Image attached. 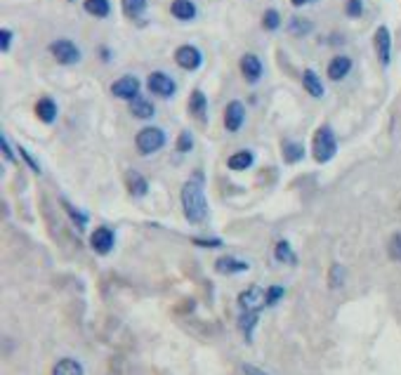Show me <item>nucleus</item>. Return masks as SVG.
<instances>
[{
    "label": "nucleus",
    "instance_id": "nucleus-23",
    "mask_svg": "<svg viewBox=\"0 0 401 375\" xmlns=\"http://www.w3.org/2000/svg\"><path fill=\"white\" fill-rule=\"evenodd\" d=\"M257 321H260V312H241V317H239V331L244 333V340L246 342H253Z\"/></svg>",
    "mask_w": 401,
    "mask_h": 375
},
{
    "label": "nucleus",
    "instance_id": "nucleus-30",
    "mask_svg": "<svg viewBox=\"0 0 401 375\" xmlns=\"http://www.w3.org/2000/svg\"><path fill=\"white\" fill-rule=\"evenodd\" d=\"M347 281V269L340 265V262H333L328 269V288L330 290H340Z\"/></svg>",
    "mask_w": 401,
    "mask_h": 375
},
{
    "label": "nucleus",
    "instance_id": "nucleus-11",
    "mask_svg": "<svg viewBox=\"0 0 401 375\" xmlns=\"http://www.w3.org/2000/svg\"><path fill=\"white\" fill-rule=\"evenodd\" d=\"M116 245V231L111 227H97L93 234H90V248L97 255H109Z\"/></svg>",
    "mask_w": 401,
    "mask_h": 375
},
{
    "label": "nucleus",
    "instance_id": "nucleus-16",
    "mask_svg": "<svg viewBox=\"0 0 401 375\" xmlns=\"http://www.w3.org/2000/svg\"><path fill=\"white\" fill-rule=\"evenodd\" d=\"M57 116H59V107L52 97H41V100L36 102V118L41 123L52 125L57 121Z\"/></svg>",
    "mask_w": 401,
    "mask_h": 375
},
{
    "label": "nucleus",
    "instance_id": "nucleus-36",
    "mask_svg": "<svg viewBox=\"0 0 401 375\" xmlns=\"http://www.w3.org/2000/svg\"><path fill=\"white\" fill-rule=\"evenodd\" d=\"M17 152H19V156H21V161H24L26 166L31 168L33 172H38V175H41V170H43V168H41V163H38V161L33 159V154L28 152V149H24V147H19Z\"/></svg>",
    "mask_w": 401,
    "mask_h": 375
},
{
    "label": "nucleus",
    "instance_id": "nucleus-18",
    "mask_svg": "<svg viewBox=\"0 0 401 375\" xmlns=\"http://www.w3.org/2000/svg\"><path fill=\"white\" fill-rule=\"evenodd\" d=\"M253 166H255V152L253 149H239V152H234L229 159H226V168L234 170V172H244Z\"/></svg>",
    "mask_w": 401,
    "mask_h": 375
},
{
    "label": "nucleus",
    "instance_id": "nucleus-40",
    "mask_svg": "<svg viewBox=\"0 0 401 375\" xmlns=\"http://www.w3.org/2000/svg\"><path fill=\"white\" fill-rule=\"evenodd\" d=\"M241 371H244V375H269V373L260 371V369H257V366H253V364H244V366H241Z\"/></svg>",
    "mask_w": 401,
    "mask_h": 375
},
{
    "label": "nucleus",
    "instance_id": "nucleus-5",
    "mask_svg": "<svg viewBox=\"0 0 401 375\" xmlns=\"http://www.w3.org/2000/svg\"><path fill=\"white\" fill-rule=\"evenodd\" d=\"M147 90L154 97L170 100V97L177 95V83H175V78L168 76L165 71H151L147 76Z\"/></svg>",
    "mask_w": 401,
    "mask_h": 375
},
{
    "label": "nucleus",
    "instance_id": "nucleus-39",
    "mask_svg": "<svg viewBox=\"0 0 401 375\" xmlns=\"http://www.w3.org/2000/svg\"><path fill=\"white\" fill-rule=\"evenodd\" d=\"M194 245L199 248H222V238H194Z\"/></svg>",
    "mask_w": 401,
    "mask_h": 375
},
{
    "label": "nucleus",
    "instance_id": "nucleus-37",
    "mask_svg": "<svg viewBox=\"0 0 401 375\" xmlns=\"http://www.w3.org/2000/svg\"><path fill=\"white\" fill-rule=\"evenodd\" d=\"M0 152H3L7 163H17V156H14L12 147H10V139H7L5 134H0Z\"/></svg>",
    "mask_w": 401,
    "mask_h": 375
},
{
    "label": "nucleus",
    "instance_id": "nucleus-42",
    "mask_svg": "<svg viewBox=\"0 0 401 375\" xmlns=\"http://www.w3.org/2000/svg\"><path fill=\"white\" fill-rule=\"evenodd\" d=\"M100 55H102L104 62H109V59H111V50L109 48H100Z\"/></svg>",
    "mask_w": 401,
    "mask_h": 375
},
{
    "label": "nucleus",
    "instance_id": "nucleus-3",
    "mask_svg": "<svg viewBox=\"0 0 401 375\" xmlns=\"http://www.w3.org/2000/svg\"><path fill=\"white\" fill-rule=\"evenodd\" d=\"M165 142H168V134H165V130H161V127H156V125L142 127V130L135 134V147H137V152L142 156L158 154L165 147Z\"/></svg>",
    "mask_w": 401,
    "mask_h": 375
},
{
    "label": "nucleus",
    "instance_id": "nucleus-1",
    "mask_svg": "<svg viewBox=\"0 0 401 375\" xmlns=\"http://www.w3.org/2000/svg\"><path fill=\"white\" fill-rule=\"evenodd\" d=\"M179 201H182V210L189 224H203L208 220V201L201 177L187 179L182 184V191H179Z\"/></svg>",
    "mask_w": 401,
    "mask_h": 375
},
{
    "label": "nucleus",
    "instance_id": "nucleus-15",
    "mask_svg": "<svg viewBox=\"0 0 401 375\" xmlns=\"http://www.w3.org/2000/svg\"><path fill=\"white\" fill-rule=\"evenodd\" d=\"M127 111L135 121H151L156 116V104L147 100V97H137V100L127 102Z\"/></svg>",
    "mask_w": 401,
    "mask_h": 375
},
{
    "label": "nucleus",
    "instance_id": "nucleus-6",
    "mask_svg": "<svg viewBox=\"0 0 401 375\" xmlns=\"http://www.w3.org/2000/svg\"><path fill=\"white\" fill-rule=\"evenodd\" d=\"M239 71L248 85H255V83H260L264 76V64L255 52H246V55H241L239 59Z\"/></svg>",
    "mask_w": 401,
    "mask_h": 375
},
{
    "label": "nucleus",
    "instance_id": "nucleus-20",
    "mask_svg": "<svg viewBox=\"0 0 401 375\" xmlns=\"http://www.w3.org/2000/svg\"><path fill=\"white\" fill-rule=\"evenodd\" d=\"M170 14L177 21H194L196 17H199V7H196L194 0H172Z\"/></svg>",
    "mask_w": 401,
    "mask_h": 375
},
{
    "label": "nucleus",
    "instance_id": "nucleus-17",
    "mask_svg": "<svg viewBox=\"0 0 401 375\" xmlns=\"http://www.w3.org/2000/svg\"><path fill=\"white\" fill-rule=\"evenodd\" d=\"M302 88H305V93L312 97V100H321V97L326 95L323 80L314 69H305V73H302Z\"/></svg>",
    "mask_w": 401,
    "mask_h": 375
},
{
    "label": "nucleus",
    "instance_id": "nucleus-14",
    "mask_svg": "<svg viewBox=\"0 0 401 375\" xmlns=\"http://www.w3.org/2000/svg\"><path fill=\"white\" fill-rule=\"evenodd\" d=\"M251 269V262H246V260H239V258H234V255H222V258H217L215 260V272L217 274H244Z\"/></svg>",
    "mask_w": 401,
    "mask_h": 375
},
{
    "label": "nucleus",
    "instance_id": "nucleus-27",
    "mask_svg": "<svg viewBox=\"0 0 401 375\" xmlns=\"http://www.w3.org/2000/svg\"><path fill=\"white\" fill-rule=\"evenodd\" d=\"M147 7H149V0H120V10H123L125 17L132 21L145 17Z\"/></svg>",
    "mask_w": 401,
    "mask_h": 375
},
{
    "label": "nucleus",
    "instance_id": "nucleus-29",
    "mask_svg": "<svg viewBox=\"0 0 401 375\" xmlns=\"http://www.w3.org/2000/svg\"><path fill=\"white\" fill-rule=\"evenodd\" d=\"M59 204H62V208L66 210V215H69V220L75 224V227H78V229H85V227H88V220H90V217H88L85 210L71 206L66 199H59Z\"/></svg>",
    "mask_w": 401,
    "mask_h": 375
},
{
    "label": "nucleus",
    "instance_id": "nucleus-19",
    "mask_svg": "<svg viewBox=\"0 0 401 375\" xmlns=\"http://www.w3.org/2000/svg\"><path fill=\"white\" fill-rule=\"evenodd\" d=\"M125 186H127V194H130V196L142 199L149 194V182L140 170H127L125 172Z\"/></svg>",
    "mask_w": 401,
    "mask_h": 375
},
{
    "label": "nucleus",
    "instance_id": "nucleus-34",
    "mask_svg": "<svg viewBox=\"0 0 401 375\" xmlns=\"http://www.w3.org/2000/svg\"><path fill=\"white\" fill-rule=\"evenodd\" d=\"M387 255H390V260L401 262V231H395V234H392L390 243H387Z\"/></svg>",
    "mask_w": 401,
    "mask_h": 375
},
{
    "label": "nucleus",
    "instance_id": "nucleus-38",
    "mask_svg": "<svg viewBox=\"0 0 401 375\" xmlns=\"http://www.w3.org/2000/svg\"><path fill=\"white\" fill-rule=\"evenodd\" d=\"M12 38H14L12 28H0V50H3V52H10Z\"/></svg>",
    "mask_w": 401,
    "mask_h": 375
},
{
    "label": "nucleus",
    "instance_id": "nucleus-9",
    "mask_svg": "<svg viewBox=\"0 0 401 375\" xmlns=\"http://www.w3.org/2000/svg\"><path fill=\"white\" fill-rule=\"evenodd\" d=\"M267 307V290L260 286H248L239 295V310L241 312H262Z\"/></svg>",
    "mask_w": 401,
    "mask_h": 375
},
{
    "label": "nucleus",
    "instance_id": "nucleus-21",
    "mask_svg": "<svg viewBox=\"0 0 401 375\" xmlns=\"http://www.w3.org/2000/svg\"><path fill=\"white\" fill-rule=\"evenodd\" d=\"M305 156H307L305 144H300V142H295V139H283L281 142V159H283V163L295 166V163H300Z\"/></svg>",
    "mask_w": 401,
    "mask_h": 375
},
{
    "label": "nucleus",
    "instance_id": "nucleus-25",
    "mask_svg": "<svg viewBox=\"0 0 401 375\" xmlns=\"http://www.w3.org/2000/svg\"><path fill=\"white\" fill-rule=\"evenodd\" d=\"M52 375H85V369H83V364L75 361V359L64 356L52 366Z\"/></svg>",
    "mask_w": 401,
    "mask_h": 375
},
{
    "label": "nucleus",
    "instance_id": "nucleus-7",
    "mask_svg": "<svg viewBox=\"0 0 401 375\" xmlns=\"http://www.w3.org/2000/svg\"><path fill=\"white\" fill-rule=\"evenodd\" d=\"M140 90H142L140 78L132 76V73H125V76H120L118 80H113L111 83V95L116 97V100H125V102L137 100Z\"/></svg>",
    "mask_w": 401,
    "mask_h": 375
},
{
    "label": "nucleus",
    "instance_id": "nucleus-41",
    "mask_svg": "<svg viewBox=\"0 0 401 375\" xmlns=\"http://www.w3.org/2000/svg\"><path fill=\"white\" fill-rule=\"evenodd\" d=\"M316 0H291L293 7H307V5H314Z\"/></svg>",
    "mask_w": 401,
    "mask_h": 375
},
{
    "label": "nucleus",
    "instance_id": "nucleus-8",
    "mask_svg": "<svg viewBox=\"0 0 401 375\" xmlns=\"http://www.w3.org/2000/svg\"><path fill=\"white\" fill-rule=\"evenodd\" d=\"M175 64L184 71H199L203 64V52L192 43L179 45L175 50Z\"/></svg>",
    "mask_w": 401,
    "mask_h": 375
},
{
    "label": "nucleus",
    "instance_id": "nucleus-2",
    "mask_svg": "<svg viewBox=\"0 0 401 375\" xmlns=\"http://www.w3.org/2000/svg\"><path fill=\"white\" fill-rule=\"evenodd\" d=\"M312 156L316 163H330L338 156V134L330 125H319L312 137Z\"/></svg>",
    "mask_w": 401,
    "mask_h": 375
},
{
    "label": "nucleus",
    "instance_id": "nucleus-10",
    "mask_svg": "<svg viewBox=\"0 0 401 375\" xmlns=\"http://www.w3.org/2000/svg\"><path fill=\"white\" fill-rule=\"evenodd\" d=\"M373 45H375L377 62H380L385 69H387L390 62H392V33H390V28L385 26V24H380V26L375 28Z\"/></svg>",
    "mask_w": 401,
    "mask_h": 375
},
{
    "label": "nucleus",
    "instance_id": "nucleus-22",
    "mask_svg": "<svg viewBox=\"0 0 401 375\" xmlns=\"http://www.w3.org/2000/svg\"><path fill=\"white\" fill-rule=\"evenodd\" d=\"M189 114H192L194 118H199V121H206L208 118V97L199 88L189 95Z\"/></svg>",
    "mask_w": 401,
    "mask_h": 375
},
{
    "label": "nucleus",
    "instance_id": "nucleus-13",
    "mask_svg": "<svg viewBox=\"0 0 401 375\" xmlns=\"http://www.w3.org/2000/svg\"><path fill=\"white\" fill-rule=\"evenodd\" d=\"M352 69H354L352 57L335 55L328 62V66H326V76H328V80H333V83H340V80H345L347 76H350Z\"/></svg>",
    "mask_w": 401,
    "mask_h": 375
},
{
    "label": "nucleus",
    "instance_id": "nucleus-24",
    "mask_svg": "<svg viewBox=\"0 0 401 375\" xmlns=\"http://www.w3.org/2000/svg\"><path fill=\"white\" fill-rule=\"evenodd\" d=\"M274 260L278 262V265H288V267L298 265V255H295L293 245L286 241V238L276 241V245H274Z\"/></svg>",
    "mask_w": 401,
    "mask_h": 375
},
{
    "label": "nucleus",
    "instance_id": "nucleus-31",
    "mask_svg": "<svg viewBox=\"0 0 401 375\" xmlns=\"http://www.w3.org/2000/svg\"><path fill=\"white\" fill-rule=\"evenodd\" d=\"M283 24V19H281V12L276 10V7H269V10H264L262 14V28L264 31H269V33H274L278 31Z\"/></svg>",
    "mask_w": 401,
    "mask_h": 375
},
{
    "label": "nucleus",
    "instance_id": "nucleus-12",
    "mask_svg": "<svg viewBox=\"0 0 401 375\" xmlns=\"http://www.w3.org/2000/svg\"><path fill=\"white\" fill-rule=\"evenodd\" d=\"M246 107L244 102L239 100H231L229 104L224 107V130L226 132H239L241 127L246 125Z\"/></svg>",
    "mask_w": 401,
    "mask_h": 375
},
{
    "label": "nucleus",
    "instance_id": "nucleus-28",
    "mask_svg": "<svg viewBox=\"0 0 401 375\" xmlns=\"http://www.w3.org/2000/svg\"><path fill=\"white\" fill-rule=\"evenodd\" d=\"M286 28H288V33L295 36V38H305V36H309L314 31V21L305 19V17H291Z\"/></svg>",
    "mask_w": 401,
    "mask_h": 375
},
{
    "label": "nucleus",
    "instance_id": "nucleus-26",
    "mask_svg": "<svg viewBox=\"0 0 401 375\" xmlns=\"http://www.w3.org/2000/svg\"><path fill=\"white\" fill-rule=\"evenodd\" d=\"M83 10L95 19H107L111 14V0H83Z\"/></svg>",
    "mask_w": 401,
    "mask_h": 375
},
{
    "label": "nucleus",
    "instance_id": "nucleus-32",
    "mask_svg": "<svg viewBox=\"0 0 401 375\" xmlns=\"http://www.w3.org/2000/svg\"><path fill=\"white\" fill-rule=\"evenodd\" d=\"M366 12V3L364 0H345V14L350 19H361Z\"/></svg>",
    "mask_w": 401,
    "mask_h": 375
},
{
    "label": "nucleus",
    "instance_id": "nucleus-4",
    "mask_svg": "<svg viewBox=\"0 0 401 375\" xmlns=\"http://www.w3.org/2000/svg\"><path fill=\"white\" fill-rule=\"evenodd\" d=\"M48 52L59 66H75L83 62V50L71 38H57L48 45Z\"/></svg>",
    "mask_w": 401,
    "mask_h": 375
},
{
    "label": "nucleus",
    "instance_id": "nucleus-33",
    "mask_svg": "<svg viewBox=\"0 0 401 375\" xmlns=\"http://www.w3.org/2000/svg\"><path fill=\"white\" fill-rule=\"evenodd\" d=\"M194 149V134L189 130H182L177 134V142H175V152L177 154H189Z\"/></svg>",
    "mask_w": 401,
    "mask_h": 375
},
{
    "label": "nucleus",
    "instance_id": "nucleus-35",
    "mask_svg": "<svg viewBox=\"0 0 401 375\" xmlns=\"http://www.w3.org/2000/svg\"><path fill=\"white\" fill-rule=\"evenodd\" d=\"M283 297H286V288L278 286V283L267 288V307H274L276 302H281Z\"/></svg>",
    "mask_w": 401,
    "mask_h": 375
}]
</instances>
